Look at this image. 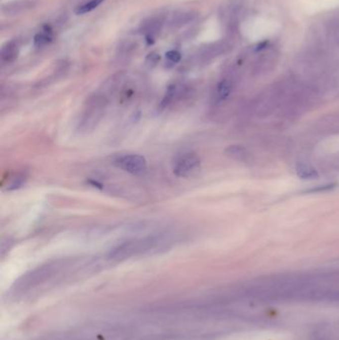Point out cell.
<instances>
[{"label":"cell","instance_id":"3957f363","mask_svg":"<svg viewBox=\"0 0 339 340\" xmlns=\"http://www.w3.org/2000/svg\"><path fill=\"white\" fill-rule=\"evenodd\" d=\"M107 105V100L104 95L95 94L88 99L84 106L79 121V130L81 131H92L99 124L104 116Z\"/></svg>","mask_w":339,"mask_h":340},{"label":"cell","instance_id":"ba28073f","mask_svg":"<svg viewBox=\"0 0 339 340\" xmlns=\"http://www.w3.org/2000/svg\"><path fill=\"white\" fill-rule=\"evenodd\" d=\"M161 26H162V20L158 17L148 18L147 20H145L142 23L141 30H142L143 34L145 35V38L148 41V43H153V40H154L155 36L158 33V31L161 29Z\"/></svg>","mask_w":339,"mask_h":340},{"label":"cell","instance_id":"ac0fdd59","mask_svg":"<svg viewBox=\"0 0 339 340\" xmlns=\"http://www.w3.org/2000/svg\"><path fill=\"white\" fill-rule=\"evenodd\" d=\"M165 57H166L167 62L170 63V64H172V65L178 63L181 60V54L177 52V51H175V50L168 51V52L166 53Z\"/></svg>","mask_w":339,"mask_h":340},{"label":"cell","instance_id":"8992f818","mask_svg":"<svg viewBox=\"0 0 339 340\" xmlns=\"http://www.w3.org/2000/svg\"><path fill=\"white\" fill-rule=\"evenodd\" d=\"M37 2L35 0H17L12 1L9 3H6L2 6V12L3 14L7 16H14L21 14L27 10L34 8L36 6Z\"/></svg>","mask_w":339,"mask_h":340},{"label":"cell","instance_id":"5bb4252c","mask_svg":"<svg viewBox=\"0 0 339 340\" xmlns=\"http://www.w3.org/2000/svg\"><path fill=\"white\" fill-rule=\"evenodd\" d=\"M226 154L227 156L232 157L233 159L236 160H240V161H245L248 157V153L247 150L240 145H231L226 149Z\"/></svg>","mask_w":339,"mask_h":340},{"label":"cell","instance_id":"9c48e42d","mask_svg":"<svg viewBox=\"0 0 339 340\" xmlns=\"http://www.w3.org/2000/svg\"><path fill=\"white\" fill-rule=\"evenodd\" d=\"M226 49H227V45L225 43L223 42L216 43V44H213V45H210V46L203 48L199 53V57L203 61H209L217 56H220L222 53L226 51Z\"/></svg>","mask_w":339,"mask_h":340},{"label":"cell","instance_id":"ffe728a7","mask_svg":"<svg viewBox=\"0 0 339 340\" xmlns=\"http://www.w3.org/2000/svg\"><path fill=\"white\" fill-rule=\"evenodd\" d=\"M160 57L157 55V53H152L147 56L146 58V63L149 65V66H155L157 64V62L159 61Z\"/></svg>","mask_w":339,"mask_h":340},{"label":"cell","instance_id":"6da1fadb","mask_svg":"<svg viewBox=\"0 0 339 340\" xmlns=\"http://www.w3.org/2000/svg\"><path fill=\"white\" fill-rule=\"evenodd\" d=\"M175 241L176 238L171 233H158L143 238L131 239L111 249L107 254V259L119 262L132 257L158 252L170 247Z\"/></svg>","mask_w":339,"mask_h":340},{"label":"cell","instance_id":"52a82bcc","mask_svg":"<svg viewBox=\"0 0 339 340\" xmlns=\"http://www.w3.org/2000/svg\"><path fill=\"white\" fill-rule=\"evenodd\" d=\"M185 93V87L182 85L174 84L168 87L166 94L161 102L162 107H167L169 105L175 104L182 98L183 94Z\"/></svg>","mask_w":339,"mask_h":340},{"label":"cell","instance_id":"7c38bea8","mask_svg":"<svg viewBox=\"0 0 339 340\" xmlns=\"http://www.w3.org/2000/svg\"><path fill=\"white\" fill-rule=\"evenodd\" d=\"M295 172L296 175L302 179H314L318 177L316 169L309 163L305 162H298L295 165Z\"/></svg>","mask_w":339,"mask_h":340},{"label":"cell","instance_id":"277c9868","mask_svg":"<svg viewBox=\"0 0 339 340\" xmlns=\"http://www.w3.org/2000/svg\"><path fill=\"white\" fill-rule=\"evenodd\" d=\"M200 158L194 153H183L173 160V173L180 178L193 176L200 168Z\"/></svg>","mask_w":339,"mask_h":340},{"label":"cell","instance_id":"e0dca14e","mask_svg":"<svg viewBox=\"0 0 339 340\" xmlns=\"http://www.w3.org/2000/svg\"><path fill=\"white\" fill-rule=\"evenodd\" d=\"M25 180H26L25 174L18 173L16 175H14L10 179V182L7 184V190H13V189H17V188L21 187L23 183L25 182Z\"/></svg>","mask_w":339,"mask_h":340},{"label":"cell","instance_id":"5b68a950","mask_svg":"<svg viewBox=\"0 0 339 340\" xmlns=\"http://www.w3.org/2000/svg\"><path fill=\"white\" fill-rule=\"evenodd\" d=\"M114 164L132 175H142L147 169V161L139 155H124L114 160Z\"/></svg>","mask_w":339,"mask_h":340},{"label":"cell","instance_id":"d6986e66","mask_svg":"<svg viewBox=\"0 0 339 340\" xmlns=\"http://www.w3.org/2000/svg\"><path fill=\"white\" fill-rule=\"evenodd\" d=\"M334 187H336V184L331 183V184H326V185H320L318 186L317 188H312L310 190H308V192H322V191H328V190H331L333 189Z\"/></svg>","mask_w":339,"mask_h":340},{"label":"cell","instance_id":"8fae6325","mask_svg":"<svg viewBox=\"0 0 339 340\" xmlns=\"http://www.w3.org/2000/svg\"><path fill=\"white\" fill-rule=\"evenodd\" d=\"M18 53H19L18 46L15 42L13 41L7 42L5 45H3L1 49V53H0L1 61L3 63H11L16 60Z\"/></svg>","mask_w":339,"mask_h":340},{"label":"cell","instance_id":"4fadbf2b","mask_svg":"<svg viewBox=\"0 0 339 340\" xmlns=\"http://www.w3.org/2000/svg\"><path fill=\"white\" fill-rule=\"evenodd\" d=\"M52 31L49 28L44 29L41 33H38L34 37V45L36 47H43L52 41Z\"/></svg>","mask_w":339,"mask_h":340},{"label":"cell","instance_id":"2e32d148","mask_svg":"<svg viewBox=\"0 0 339 340\" xmlns=\"http://www.w3.org/2000/svg\"><path fill=\"white\" fill-rule=\"evenodd\" d=\"M195 17H196V15L192 12H183L181 14L176 15V17H174L173 24L175 26H182V25H185V24L193 21Z\"/></svg>","mask_w":339,"mask_h":340},{"label":"cell","instance_id":"30bf717a","mask_svg":"<svg viewBox=\"0 0 339 340\" xmlns=\"http://www.w3.org/2000/svg\"><path fill=\"white\" fill-rule=\"evenodd\" d=\"M233 89V84L230 80L224 79L222 80L215 90V101L217 103H221L225 101L231 94Z\"/></svg>","mask_w":339,"mask_h":340},{"label":"cell","instance_id":"7a4b0ae2","mask_svg":"<svg viewBox=\"0 0 339 340\" xmlns=\"http://www.w3.org/2000/svg\"><path fill=\"white\" fill-rule=\"evenodd\" d=\"M70 266L66 260L55 261L42 265L23 275L14 285V293L16 295L27 294L53 279L57 278L63 271Z\"/></svg>","mask_w":339,"mask_h":340},{"label":"cell","instance_id":"9a60e30c","mask_svg":"<svg viewBox=\"0 0 339 340\" xmlns=\"http://www.w3.org/2000/svg\"><path fill=\"white\" fill-rule=\"evenodd\" d=\"M103 1L104 0H91L81 6H79L78 8L76 9V14L78 15H83V14H86L88 12H91L92 10L96 9Z\"/></svg>","mask_w":339,"mask_h":340}]
</instances>
